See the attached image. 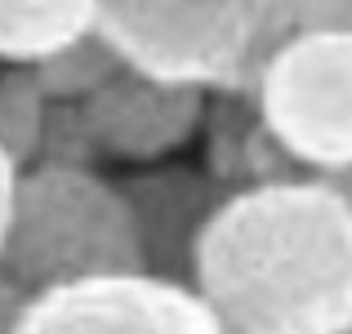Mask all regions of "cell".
Returning a JSON list of instances; mask_svg holds the SVG:
<instances>
[{
  "label": "cell",
  "instance_id": "cell-1",
  "mask_svg": "<svg viewBox=\"0 0 352 334\" xmlns=\"http://www.w3.org/2000/svg\"><path fill=\"white\" fill-rule=\"evenodd\" d=\"M192 285L232 334H352V197L312 174L232 188Z\"/></svg>",
  "mask_w": 352,
  "mask_h": 334
},
{
  "label": "cell",
  "instance_id": "cell-2",
  "mask_svg": "<svg viewBox=\"0 0 352 334\" xmlns=\"http://www.w3.org/2000/svg\"><path fill=\"white\" fill-rule=\"evenodd\" d=\"M143 241L120 179L98 165L36 161L18 174L5 214L0 272L27 294L107 272H138Z\"/></svg>",
  "mask_w": 352,
  "mask_h": 334
},
{
  "label": "cell",
  "instance_id": "cell-3",
  "mask_svg": "<svg viewBox=\"0 0 352 334\" xmlns=\"http://www.w3.org/2000/svg\"><path fill=\"white\" fill-rule=\"evenodd\" d=\"M321 18V0H103V36L129 67L214 94L250 89L263 58Z\"/></svg>",
  "mask_w": 352,
  "mask_h": 334
},
{
  "label": "cell",
  "instance_id": "cell-4",
  "mask_svg": "<svg viewBox=\"0 0 352 334\" xmlns=\"http://www.w3.org/2000/svg\"><path fill=\"white\" fill-rule=\"evenodd\" d=\"M245 94L290 174L330 183L352 174V23H303L263 58Z\"/></svg>",
  "mask_w": 352,
  "mask_h": 334
},
{
  "label": "cell",
  "instance_id": "cell-5",
  "mask_svg": "<svg viewBox=\"0 0 352 334\" xmlns=\"http://www.w3.org/2000/svg\"><path fill=\"white\" fill-rule=\"evenodd\" d=\"M9 334H232L192 281L161 272H107L41 290Z\"/></svg>",
  "mask_w": 352,
  "mask_h": 334
},
{
  "label": "cell",
  "instance_id": "cell-6",
  "mask_svg": "<svg viewBox=\"0 0 352 334\" xmlns=\"http://www.w3.org/2000/svg\"><path fill=\"white\" fill-rule=\"evenodd\" d=\"M210 103H214V89L152 76L125 63L94 98H85V116L103 161L156 165L183 152L206 129Z\"/></svg>",
  "mask_w": 352,
  "mask_h": 334
},
{
  "label": "cell",
  "instance_id": "cell-7",
  "mask_svg": "<svg viewBox=\"0 0 352 334\" xmlns=\"http://www.w3.org/2000/svg\"><path fill=\"white\" fill-rule=\"evenodd\" d=\"M120 188H125L138 223L143 267L192 281L197 245L232 188L214 170H192V165H174V161L134 165V174H125Z\"/></svg>",
  "mask_w": 352,
  "mask_h": 334
},
{
  "label": "cell",
  "instance_id": "cell-8",
  "mask_svg": "<svg viewBox=\"0 0 352 334\" xmlns=\"http://www.w3.org/2000/svg\"><path fill=\"white\" fill-rule=\"evenodd\" d=\"M103 0H0V67L41 63L54 49L98 32Z\"/></svg>",
  "mask_w": 352,
  "mask_h": 334
},
{
  "label": "cell",
  "instance_id": "cell-9",
  "mask_svg": "<svg viewBox=\"0 0 352 334\" xmlns=\"http://www.w3.org/2000/svg\"><path fill=\"white\" fill-rule=\"evenodd\" d=\"M50 111H54V98L45 94L32 63L0 67V147L18 170L41 161Z\"/></svg>",
  "mask_w": 352,
  "mask_h": 334
},
{
  "label": "cell",
  "instance_id": "cell-10",
  "mask_svg": "<svg viewBox=\"0 0 352 334\" xmlns=\"http://www.w3.org/2000/svg\"><path fill=\"white\" fill-rule=\"evenodd\" d=\"M32 67H36V76H41L45 94L54 103H85V98H94L125 67V58H120V49L103 36V27H98V32L54 49L50 58L32 63Z\"/></svg>",
  "mask_w": 352,
  "mask_h": 334
},
{
  "label": "cell",
  "instance_id": "cell-11",
  "mask_svg": "<svg viewBox=\"0 0 352 334\" xmlns=\"http://www.w3.org/2000/svg\"><path fill=\"white\" fill-rule=\"evenodd\" d=\"M18 174H23V170H18V165L5 156V147H0V197H5V201L14 197V183H18Z\"/></svg>",
  "mask_w": 352,
  "mask_h": 334
},
{
  "label": "cell",
  "instance_id": "cell-12",
  "mask_svg": "<svg viewBox=\"0 0 352 334\" xmlns=\"http://www.w3.org/2000/svg\"><path fill=\"white\" fill-rule=\"evenodd\" d=\"M321 18H339V23H352V0H321Z\"/></svg>",
  "mask_w": 352,
  "mask_h": 334
},
{
  "label": "cell",
  "instance_id": "cell-13",
  "mask_svg": "<svg viewBox=\"0 0 352 334\" xmlns=\"http://www.w3.org/2000/svg\"><path fill=\"white\" fill-rule=\"evenodd\" d=\"M5 214H9V201L0 197V263H5Z\"/></svg>",
  "mask_w": 352,
  "mask_h": 334
}]
</instances>
